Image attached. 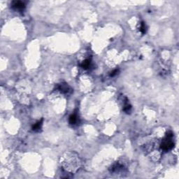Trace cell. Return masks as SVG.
Masks as SVG:
<instances>
[{
    "label": "cell",
    "instance_id": "obj_1",
    "mask_svg": "<svg viewBox=\"0 0 179 179\" xmlns=\"http://www.w3.org/2000/svg\"><path fill=\"white\" fill-rule=\"evenodd\" d=\"M173 133L172 132H168L166 134L165 139L162 141L161 143V149L165 152L171 150L174 147V142L173 141Z\"/></svg>",
    "mask_w": 179,
    "mask_h": 179
},
{
    "label": "cell",
    "instance_id": "obj_5",
    "mask_svg": "<svg viewBox=\"0 0 179 179\" xmlns=\"http://www.w3.org/2000/svg\"><path fill=\"white\" fill-rule=\"evenodd\" d=\"M69 122L71 125H75L77 122H78V117L76 113H74L71 115L69 116Z\"/></svg>",
    "mask_w": 179,
    "mask_h": 179
},
{
    "label": "cell",
    "instance_id": "obj_7",
    "mask_svg": "<svg viewBox=\"0 0 179 179\" xmlns=\"http://www.w3.org/2000/svg\"><path fill=\"white\" fill-rule=\"evenodd\" d=\"M131 108H132V106H131L130 104H129V103H125V106H124V108L123 110L125 112V113H130L131 111Z\"/></svg>",
    "mask_w": 179,
    "mask_h": 179
},
{
    "label": "cell",
    "instance_id": "obj_3",
    "mask_svg": "<svg viewBox=\"0 0 179 179\" xmlns=\"http://www.w3.org/2000/svg\"><path fill=\"white\" fill-rule=\"evenodd\" d=\"M12 9L16 11H23L24 9H25V4L23 2L20 1H16V2H13L12 4Z\"/></svg>",
    "mask_w": 179,
    "mask_h": 179
},
{
    "label": "cell",
    "instance_id": "obj_8",
    "mask_svg": "<svg viewBox=\"0 0 179 179\" xmlns=\"http://www.w3.org/2000/svg\"><path fill=\"white\" fill-rule=\"evenodd\" d=\"M140 32L143 34H144L146 32V25L144 22H141V27H140Z\"/></svg>",
    "mask_w": 179,
    "mask_h": 179
},
{
    "label": "cell",
    "instance_id": "obj_9",
    "mask_svg": "<svg viewBox=\"0 0 179 179\" xmlns=\"http://www.w3.org/2000/svg\"><path fill=\"white\" fill-rule=\"evenodd\" d=\"M118 69H115V70H113V72H111V74H110V76L111 77H113V76H115V75H117V73H118Z\"/></svg>",
    "mask_w": 179,
    "mask_h": 179
},
{
    "label": "cell",
    "instance_id": "obj_4",
    "mask_svg": "<svg viewBox=\"0 0 179 179\" xmlns=\"http://www.w3.org/2000/svg\"><path fill=\"white\" fill-rule=\"evenodd\" d=\"M43 119L41 118V119L39 121H38L35 125H34L32 126L33 131H34V132H39V130H41V129L43 125Z\"/></svg>",
    "mask_w": 179,
    "mask_h": 179
},
{
    "label": "cell",
    "instance_id": "obj_2",
    "mask_svg": "<svg viewBox=\"0 0 179 179\" xmlns=\"http://www.w3.org/2000/svg\"><path fill=\"white\" fill-rule=\"evenodd\" d=\"M57 88L61 92L64 93V94H69V93H71L72 92V88H70V86L67 85L65 83H62L59 84Z\"/></svg>",
    "mask_w": 179,
    "mask_h": 179
},
{
    "label": "cell",
    "instance_id": "obj_6",
    "mask_svg": "<svg viewBox=\"0 0 179 179\" xmlns=\"http://www.w3.org/2000/svg\"><path fill=\"white\" fill-rule=\"evenodd\" d=\"M90 59H85V60H84L83 62H82V64L81 65V66L82 68H83L84 69H88L89 67H90Z\"/></svg>",
    "mask_w": 179,
    "mask_h": 179
}]
</instances>
